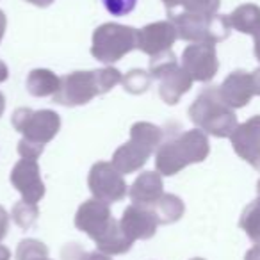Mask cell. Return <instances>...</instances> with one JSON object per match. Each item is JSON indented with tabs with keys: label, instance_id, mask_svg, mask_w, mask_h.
<instances>
[{
	"label": "cell",
	"instance_id": "cell-1",
	"mask_svg": "<svg viewBox=\"0 0 260 260\" xmlns=\"http://www.w3.org/2000/svg\"><path fill=\"white\" fill-rule=\"evenodd\" d=\"M121 80V72L112 66L89 72H73L61 77V87L52 98L55 104L64 107H79L89 104L98 94L109 93Z\"/></svg>",
	"mask_w": 260,
	"mask_h": 260
},
{
	"label": "cell",
	"instance_id": "cell-2",
	"mask_svg": "<svg viewBox=\"0 0 260 260\" xmlns=\"http://www.w3.org/2000/svg\"><path fill=\"white\" fill-rule=\"evenodd\" d=\"M209 153L210 143L207 134L200 128H192L159 146L155 152V168L164 177H173L191 164L203 162Z\"/></svg>",
	"mask_w": 260,
	"mask_h": 260
},
{
	"label": "cell",
	"instance_id": "cell-3",
	"mask_svg": "<svg viewBox=\"0 0 260 260\" xmlns=\"http://www.w3.org/2000/svg\"><path fill=\"white\" fill-rule=\"evenodd\" d=\"M189 118L205 134L214 138H230L237 128V116L223 102L217 87H207L189 107Z\"/></svg>",
	"mask_w": 260,
	"mask_h": 260
},
{
	"label": "cell",
	"instance_id": "cell-4",
	"mask_svg": "<svg viewBox=\"0 0 260 260\" xmlns=\"http://www.w3.org/2000/svg\"><path fill=\"white\" fill-rule=\"evenodd\" d=\"M180 40L189 43H219L230 36V22L223 15H198V13L184 11L180 15L170 13Z\"/></svg>",
	"mask_w": 260,
	"mask_h": 260
},
{
	"label": "cell",
	"instance_id": "cell-5",
	"mask_svg": "<svg viewBox=\"0 0 260 260\" xmlns=\"http://www.w3.org/2000/svg\"><path fill=\"white\" fill-rule=\"evenodd\" d=\"M138 48V29L121 23H102L93 32L91 55L104 64H112Z\"/></svg>",
	"mask_w": 260,
	"mask_h": 260
},
{
	"label": "cell",
	"instance_id": "cell-6",
	"mask_svg": "<svg viewBox=\"0 0 260 260\" xmlns=\"http://www.w3.org/2000/svg\"><path fill=\"white\" fill-rule=\"evenodd\" d=\"M150 73L159 80V94L168 105H177L194 82L191 75L177 62L173 50L150 59Z\"/></svg>",
	"mask_w": 260,
	"mask_h": 260
},
{
	"label": "cell",
	"instance_id": "cell-7",
	"mask_svg": "<svg viewBox=\"0 0 260 260\" xmlns=\"http://www.w3.org/2000/svg\"><path fill=\"white\" fill-rule=\"evenodd\" d=\"M11 123L23 139L36 145H47L61 130V118L55 111L41 109L32 111L29 107H18L11 116Z\"/></svg>",
	"mask_w": 260,
	"mask_h": 260
},
{
	"label": "cell",
	"instance_id": "cell-8",
	"mask_svg": "<svg viewBox=\"0 0 260 260\" xmlns=\"http://www.w3.org/2000/svg\"><path fill=\"white\" fill-rule=\"evenodd\" d=\"M87 187H89L94 200H100L109 205L121 202L128 194L123 175L111 162H104V160L93 164L89 177H87Z\"/></svg>",
	"mask_w": 260,
	"mask_h": 260
},
{
	"label": "cell",
	"instance_id": "cell-9",
	"mask_svg": "<svg viewBox=\"0 0 260 260\" xmlns=\"http://www.w3.org/2000/svg\"><path fill=\"white\" fill-rule=\"evenodd\" d=\"M182 68L191 75L194 82H210L219 70L216 45L192 43L182 54Z\"/></svg>",
	"mask_w": 260,
	"mask_h": 260
},
{
	"label": "cell",
	"instance_id": "cell-10",
	"mask_svg": "<svg viewBox=\"0 0 260 260\" xmlns=\"http://www.w3.org/2000/svg\"><path fill=\"white\" fill-rule=\"evenodd\" d=\"M119 224L130 241H148L157 234V228L160 223L152 207L132 203L123 210Z\"/></svg>",
	"mask_w": 260,
	"mask_h": 260
},
{
	"label": "cell",
	"instance_id": "cell-11",
	"mask_svg": "<svg viewBox=\"0 0 260 260\" xmlns=\"http://www.w3.org/2000/svg\"><path fill=\"white\" fill-rule=\"evenodd\" d=\"M9 180L13 187L22 194L23 202L38 203L45 196V184L41 180V170L38 166V160L20 159L11 170Z\"/></svg>",
	"mask_w": 260,
	"mask_h": 260
},
{
	"label": "cell",
	"instance_id": "cell-12",
	"mask_svg": "<svg viewBox=\"0 0 260 260\" xmlns=\"http://www.w3.org/2000/svg\"><path fill=\"white\" fill-rule=\"evenodd\" d=\"M232 148L242 160L260 171V114L237 125L230 136Z\"/></svg>",
	"mask_w": 260,
	"mask_h": 260
},
{
	"label": "cell",
	"instance_id": "cell-13",
	"mask_svg": "<svg viewBox=\"0 0 260 260\" xmlns=\"http://www.w3.org/2000/svg\"><path fill=\"white\" fill-rule=\"evenodd\" d=\"M177 40L178 34L171 20L153 22L138 30V50L150 57H155L164 52H170Z\"/></svg>",
	"mask_w": 260,
	"mask_h": 260
},
{
	"label": "cell",
	"instance_id": "cell-14",
	"mask_svg": "<svg viewBox=\"0 0 260 260\" xmlns=\"http://www.w3.org/2000/svg\"><path fill=\"white\" fill-rule=\"evenodd\" d=\"M112 221H114V217H112L111 209H109V203H104L94 198L84 202L75 214L77 230L84 232L93 241H96L107 230Z\"/></svg>",
	"mask_w": 260,
	"mask_h": 260
},
{
	"label": "cell",
	"instance_id": "cell-15",
	"mask_svg": "<svg viewBox=\"0 0 260 260\" xmlns=\"http://www.w3.org/2000/svg\"><path fill=\"white\" fill-rule=\"evenodd\" d=\"M217 89H219L221 98H223V102L228 107H232L234 111L235 109H242L255 96L253 75L244 72V70H235L223 80V84Z\"/></svg>",
	"mask_w": 260,
	"mask_h": 260
},
{
	"label": "cell",
	"instance_id": "cell-16",
	"mask_svg": "<svg viewBox=\"0 0 260 260\" xmlns=\"http://www.w3.org/2000/svg\"><path fill=\"white\" fill-rule=\"evenodd\" d=\"M162 194H164V184L159 171H145V173H141L128 189L130 200L136 205L152 207V209Z\"/></svg>",
	"mask_w": 260,
	"mask_h": 260
},
{
	"label": "cell",
	"instance_id": "cell-17",
	"mask_svg": "<svg viewBox=\"0 0 260 260\" xmlns=\"http://www.w3.org/2000/svg\"><path fill=\"white\" fill-rule=\"evenodd\" d=\"M153 153L150 150H146L145 146H141L139 143L128 139V143L121 145L114 153H112L111 164L119 171L121 175H130L139 171Z\"/></svg>",
	"mask_w": 260,
	"mask_h": 260
},
{
	"label": "cell",
	"instance_id": "cell-18",
	"mask_svg": "<svg viewBox=\"0 0 260 260\" xmlns=\"http://www.w3.org/2000/svg\"><path fill=\"white\" fill-rule=\"evenodd\" d=\"M98 251L105 253V255L112 256V255H123V253L130 251L134 241H130L125 235V232L121 230V224L119 221H112L109 224V228L100 235V237L94 241Z\"/></svg>",
	"mask_w": 260,
	"mask_h": 260
},
{
	"label": "cell",
	"instance_id": "cell-19",
	"mask_svg": "<svg viewBox=\"0 0 260 260\" xmlns=\"http://www.w3.org/2000/svg\"><path fill=\"white\" fill-rule=\"evenodd\" d=\"M25 87L32 96H54L61 87V77L47 68H36L27 75Z\"/></svg>",
	"mask_w": 260,
	"mask_h": 260
},
{
	"label": "cell",
	"instance_id": "cell-20",
	"mask_svg": "<svg viewBox=\"0 0 260 260\" xmlns=\"http://www.w3.org/2000/svg\"><path fill=\"white\" fill-rule=\"evenodd\" d=\"M230 27L242 34H255L260 29V8L256 4H242L228 15Z\"/></svg>",
	"mask_w": 260,
	"mask_h": 260
},
{
	"label": "cell",
	"instance_id": "cell-21",
	"mask_svg": "<svg viewBox=\"0 0 260 260\" xmlns=\"http://www.w3.org/2000/svg\"><path fill=\"white\" fill-rule=\"evenodd\" d=\"M130 139L145 146L152 153H155L159 150V146L164 143V132L160 126L153 125V123L138 121L130 128Z\"/></svg>",
	"mask_w": 260,
	"mask_h": 260
},
{
	"label": "cell",
	"instance_id": "cell-22",
	"mask_svg": "<svg viewBox=\"0 0 260 260\" xmlns=\"http://www.w3.org/2000/svg\"><path fill=\"white\" fill-rule=\"evenodd\" d=\"M153 210L157 214V219L160 224H171L177 223L185 212V205L177 194H166L160 196L159 202L153 205Z\"/></svg>",
	"mask_w": 260,
	"mask_h": 260
},
{
	"label": "cell",
	"instance_id": "cell-23",
	"mask_svg": "<svg viewBox=\"0 0 260 260\" xmlns=\"http://www.w3.org/2000/svg\"><path fill=\"white\" fill-rule=\"evenodd\" d=\"M239 226L246 232V235L255 244H260V196L242 210Z\"/></svg>",
	"mask_w": 260,
	"mask_h": 260
},
{
	"label": "cell",
	"instance_id": "cell-24",
	"mask_svg": "<svg viewBox=\"0 0 260 260\" xmlns=\"http://www.w3.org/2000/svg\"><path fill=\"white\" fill-rule=\"evenodd\" d=\"M13 221L18 224L23 230H29L36 224L38 217H40V209H38V203H29V202H16L13 205L11 210Z\"/></svg>",
	"mask_w": 260,
	"mask_h": 260
},
{
	"label": "cell",
	"instance_id": "cell-25",
	"mask_svg": "<svg viewBox=\"0 0 260 260\" xmlns=\"http://www.w3.org/2000/svg\"><path fill=\"white\" fill-rule=\"evenodd\" d=\"M152 73L145 72V70H130L125 77H123L121 84H123V89L130 94H143L148 91L150 84H152Z\"/></svg>",
	"mask_w": 260,
	"mask_h": 260
},
{
	"label": "cell",
	"instance_id": "cell-26",
	"mask_svg": "<svg viewBox=\"0 0 260 260\" xmlns=\"http://www.w3.org/2000/svg\"><path fill=\"white\" fill-rule=\"evenodd\" d=\"M48 256V248L38 239H23L16 248V260H40Z\"/></svg>",
	"mask_w": 260,
	"mask_h": 260
},
{
	"label": "cell",
	"instance_id": "cell-27",
	"mask_svg": "<svg viewBox=\"0 0 260 260\" xmlns=\"http://www.w3.org/2000/svg\"><path fill=\"white\" fill-rule=\"evenodd\" d=\"M184 9L189 13L198 15H217V9L221 6V0H184Z\"/></svg>",
	"mask_w": 260,
	"mask_h": 260
},
{
	"label": "cell",
	"instance_id": "cell-28",
	"mask_svg": "<svg viewBox=\"0 0 260 260\" xmlns=\"http://www.w3.org/2000/svg\"><path fill=\"white\" fill-rule=\"evenodd\" d=\"M112 16H126L136 9L138 0H102Z\"/></svg>",
	"mask_w": 260,
	"mask_h": 260
},
{
	"label": "cell",
	"instance_id": "cell-29",
	"mask_svg": "<svg viewBox=\"0 0 260 260\" xmlns=\"http://www.w3.org/2000/svg\"><path fill=\"white\" fill-rule=\"evenodd\" d=\"M43 150H45L43 145H36V143H30L23 138H22V141L18 143V153L22 155V159L38 160V157L43 153Z\"/></svg>",
	"mask_w": 260,
	"mask_h": 260
},
{
	"label": "cell",
	"instance_id": "cell-30",
	"mask_svg": "<svg viewBox=\"0 0 260 260\" xmlns=\"http://www.w3.org/2000/svg\"><path fill=\"white\" fill-rule=\"evenodd\" d=\"M9 230V214L6 212V209L0 205V241H4Z\"/></svg>",
	"mask_w": 260,
	"mask_h": 260
},
{
	"label": "cell",
	"instance_id": "cell-31",
	"mask_svg": "<svg viewBox=\"0 0 260 260\" xmlns=\"http://www.w3.org/2000/svg\"><path fill=\"white\" fill-rule=\"evenodd\" d=\"M80 260H112V258L102 251H93V253H84V256Z\"/></svg>",
	"mask_w": 260,
	"mask_h": 260
},
{
	"label": "cell",
	"instance_id": "cell-32",
	"mask_svg": "<svg viewBox=\"0 0 260 260\" xmlns=\"http://www.w3.org/2000/svg\"><path fill=\"white\" fill-rule=\"evenodd\" d=\"M253 52H255V57H256V61L260 62V29H256V32L253 34Z\"/></svg>",
	"mask_w": 260,
	"mask_h": 260
},
{
	"label": "cell",
	"instance_id": "cell-33",
	"mask_svg": "<svg viewBox=\"0 0 260 260\" xmlns=\"http://www.w3.org/2000/svg\"><path fill=\"white\" fill-rule=\"evenodd\" d=\"M244 260H260V244H255L251 249H248Z\"/></svg>",
	"mask_w": 260,
	"mask_h": 260
},
{
	"label": "cell",
	"instance_id": "cell-34",
	"mask_svg": "<svg viewBox=\"0 0 260 260\" xmlns=\"http://www.w3.org/2000/svg\"><path fill=\"white\" fill-rule=\"evenodd\" d=\"M6 29H8V18H6V13L0 9V41H2V38H4Z\"/></svg>",
	"mask_w": 260,
	"mask_h": 260
},
{
	"label": "cell",
	"instance_id": "cell-35",
	"mask_svg": "<svg viewBox=\"0 0 260 260\" xmlns=\"http://www.w3.org/2000/svg\"><path fill=\"white\" fill-rule=\"evenodd\" d=\"M162 4L166 6L168 13H171L175 8H178V6H182V4H184V0H162Z\"/></svg>",
	"mask_w": 260,
	"mask_h": 260
},
{
	"label": "cell",
	"instance_id": "cell-36",
	"mask_svg": "<svg viewBox=\"0 0 260 260\" xmlns=\"http://www.w3.org/2000/svg\"><path fill=\"white\" fill-rule=\"evenodd\" d=\"M25 2H29V4L36 6V8H48V6H52L55 2V0H25Z\"/></svg>",
	"mask_w": 260,
	"mask_h": 260
},
{
	"label": "cell",
	"instance_id": "cell-37",
	"mask_svg": "<svg viewBox=\"0 0 260 260\" xmlns=\"http://www.w3.org/2000/svg\"><path fill=\"white\" fill-rule=\"evenodd\" d=\"M251 75H253V84H255V94L260 96V68H256Z\"/></svg>",
	"mask_w": 260,
	"mask_h": 260
},
{
	"label": "cell",
	"instance_id": "cell-38",
	"mask_svg": "<svg viewBox=\"0 0 260 260\" xmlns=\"http://www.w3.org/2000/svg\"><path fill=\"white\" fill-rule=\"evenodd\" d=\"M8 77H9L8 66H6V62H4V61H0V84L6 82V80H8Z\"/></svg>",
	"mask_w": 260,
	"mask_h": 260
},
{
	"label": "cell",
	"instance_id": "cell-39",
	"mask_svg": "<svg viewBox=\"0 0 260 260\" xmlns=\"http://www.w3.org/2000/svg\"><path fill=\"white\" fill-rule=\"evenodd\" d=\"M9 258H11V251L4 244H0V260H9Z\"/></svg>",
	"mask_w": 260,
	"mask_h": 260
},
{
	"label": "cell",
	"instance_id": "cell-40",
	"mask_svg": "<svg viewBox=\"0 0 260 260\" xmlns=\"http://www.w3.org/2000/svg\"><path fill=\"white\" fill-rule=\"evenodd\" d=\"M4 111H6V96H4V93L0 91V118H2Z\"/></svg>",
	"mask_w": 260,
	"mask_h": 260
},
{
	"label": "cell",
	"instance_id": "cell-41",
	"mask_svg": "<svg viewBox=\"0 0 260 260\" xmlns=\"http://www.w3.org/2000/svg\"><path fill=\"white\" fill-rule=\"evenodd\" d=\"M256 191H258V196H260V180H258V184H256Z\"/></svg>",
	"mask_w": 260,
	"mask_h": 260
},
{
	"label": "cell",
	"instance_id": "cell-42",
	"mask_svg": "<svg viewBox=\"0 0 260 260\" xmlns=\"http://www.w3.org/2000/svg\"><path fill=\"white\" fill-rule=\"evenodd\" d=\"M40 260H52V258H48V256H47V258H40Z\"/></svg>",
	"mask_w": 260,
	"mask_h": 260
},
{
	"label": "cell",
	"instance_id": "cell-43",
	"mask_svg": "<svg viewBox=\"0 0 260 260\" xmlns=\"http://www.w3.org/2000/svg\"><path fill=\"white\" fill-rule=\"evenodd\" d=\"M191 260H205V258H191Z\"/></svg>",
	"mask_w": 260,
	"mask_h": 260
}]
</instances>
